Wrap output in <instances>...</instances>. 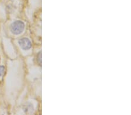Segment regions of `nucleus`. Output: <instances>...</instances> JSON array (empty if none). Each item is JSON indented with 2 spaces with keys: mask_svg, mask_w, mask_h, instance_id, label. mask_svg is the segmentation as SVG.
I'll return each mask as SVG.
<instances>
[{
  "mask_svg": "<svg viewBox=\"0 0 131 115\" xmlns=\"http://www.w3.org/2000/svg\"><path fill=\"white\" fill-rule=\"evenodd\" d=\"M25 29V24L22 21H15L11 25V31L14 34H19L23 32Z\"/></svg>",
  "mask_w": 131,
  "mask_h": 115,
  "instance_id": "obj_1",
  "label": "nucleus"
},
{
  "mask_svg": "<svg viewBox=\"0 0 131 115\" xmlns=\"http://www.w3.org/2000/svg\"><path fill=\"white\" fill-rule=\"evenodd\" d=\"M19 44L21 48L24 50H28L31 48L32 44L31 41L27 38H23L19 40Z\"/></svg>",
  "mask_w": 131,
  "mask_h": 115,
  "instance_id": "obj_2",
  "label": "nucleus"
},
{
  "mask_svg": "<svg viewBox=\"0 0 131 115\" xmlns=\"http://www.w3.org/2000/svg\"><path fill=\"white\" fill-rule=\"evenodd\" d=\"M5 71V68L3 66H0V76L4 74Z\"/></svg>",
  "mask_w": 131,
  "mask_h": 115,
  "instance_id": "obj_3",
  "label": "nucleus"
},
{
  "mask_svg": "<svg viewBox=\"0 0 131 115\" xmlns=\"http://www.w3.org/2000/svg\"><path fill=\"white\" fill-rule=\"evenodd\" d=\"M37 61L40 65H41V52H39L37 56Z\"/></svg>",
  "mask_w": 131,
  "mask_h": 115,
  "instance_id": "obj_4",
  "label": "nucleus"
}]
</instances>
